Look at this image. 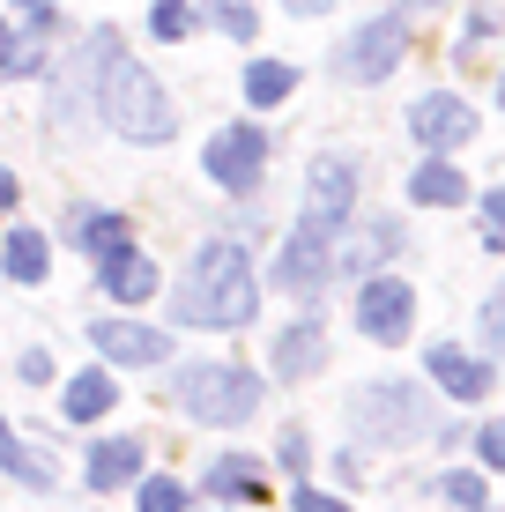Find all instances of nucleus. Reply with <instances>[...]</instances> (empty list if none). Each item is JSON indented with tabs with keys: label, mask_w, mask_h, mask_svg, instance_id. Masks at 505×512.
Returning <instances> with one entry per match:
<instances>
[{
	"label": "nucleus",
	"mask_w": 505,
	"mask_h": 512,
	"mask_svg": "<svg viewBox=\"0 0 505 512\" xmlns=\"http://www.w3.org/2000/svg\"><path fill=\"white\" fill-rule=\"evenodd\" d=\"M179 320L186 327H246L253 320V268L238 238H208L179 282Z\"/></svg>",
	"instance_id": "obj_1"
},
{
	"label": "nucleus",
	"mask_w": 505,
	"mask_h": 512,
	"mask_svg": "<svg viewBox=\"0 0 505 512\" xmlns=\"http://www.w3.org/2000/svg\"><path fill=\"white\" fill-rule=\"evenodd\" d=\"M97 104H104V119H112L127 141H164L171 134V104H164V90L142 75V67L119 52L112 67L97 75Z\"/></svg>",
	"instance_id": "obj_2"
},
{
	"label": "nucleus",
	"mask_w": 505,
	"mask_h": 512,
	"mask_svg": "<svg viewBox=\"0 0 505 512\" xmlns=\"http://www.w3.org/2000/svg\"><path fill=\"white\" fill-rule=\"evenodd\" d=\"M350 423H357L364 446H409V438L431 431V401L416 394L409 379H379L350 401Z\"/></svg>",
	"instance_id": "obj_3"
},
{
	"label": "nucleus",
	"mask_w": 505,
	"mask_h": 512,
	"mask_svg": "<svg viewBox=\"0 0 505 512\" xmlns=\"http://www.w3.org/2000/svg\"><path fill=\"white\" fill-rule=\"evenodd\" d=\"M179 401L194 423H246L260 409V372H246V364H186Z\"/></svg>",
	"instance_id": "obj_4"
},
{
	"label": "nucleus",
	"mask_w": 505,
	"mask_h": 512,
	"mask_svg": "<svg viewBox=\"0 0 505 512\" xmlns=\"http://www.w3.org/2000/svg\"><path fill=\"white\" fill-rule=\"evenodd\" d=\"M260 171H268V134L260 127H216V141H208V179H216L223 193H253Z\"/></svg>",
	"instance_id": "obj_5"
},
{
	"label": "nucleus",
	"mask_w": 505,
	"mask_h": 512,
	"mask_svg": "<svg viewBox=\"0 0 505 512\" xmlns=\"http://www.w3.org/2000/svg\"><path fill=\"white\" fill-rule=\"evenodd\" d=\"M402 52H409L402 23H394V15H372V23H364V30H350V38H342L335 67H342V75H350V82H387Z\"/></svg>",
	"instance_id": "obj_6"
},
{
	"label": "nucleus",
	"mask_w": 505,
	"mask_h": 512,
	"mask_svg": "<svg viewBox=\"0 0 505 512\" xmlns=\"http://www.w3.org/2000/svg\"><path fill=\"white\" fill-rule=\"evenodd\" d=\"M357 327L372 334V342H402V334L416 327V297H409V282L372 275V282L357 290Z\"/></svg>",
	"instance_id": "obj_7"
},
{
	"label": "nucleus",
	"mask_w": 505,
	"mask_h": 512,
	"mask_svg": "<svg viewBox=\"0 0 505 512\" xmlns=\"http://www.w3.org/2000/svg\"><path fill=\"white\" fill-rule=\"evenodd\" d=\"M350 186H357V171L342 164V156H320L312 164V179H305V231H342V216H350Z\"/></svg>",
	"instance_id": "obj_8"
},
{
	"label": "nucleus",
	"mask_w": 505,
	"mask_h": 512,
	"mask_svg": "<svg viewBox=\"0 0 505 512\" xmlns=\"http://www.w3.org/2000/svg\"><path fill=\"white\" fill-rule=\"evenodd\" d=\"M327 275H335V245L298 223V231H290V245L275 253V282H283V290H298V297H312Z\"/></svg>",
	"instance_id": "obj_9"
},
{
	"label": "nucleus",
	"mask_w": 505,
	"mask_h": 512,
	"mask_svg": "<svg viewBox=\"0 0 505 512\" xmlns=\"http://www.w3.org/2000/svg\"><path fill=\"white\" fill-rule=\"evenodd\" d=\"M104 364H171V334L164 327H134V320H97L90 327Z\"/></svg>",
	"instance_id": "obj_10"
},
{
	"label": "nucleus",
	"mask_w": 505,
	"mask_h": 512,
	"mask_svg": "<svg viewBox=\"0 0 505 512\" xmlns=\"http://www.w3.org/2000/svg\"><path fill=\"white\" fill-rule=\"evenodd\" d=\"M409 134L424 141V149H454V141L476 134V112H468L461 97L431 90V97H416V104H409Z\"/></svg>",
	"instance_id": "obj_11"
},
{
	"label": "nucleus",
	"mask_w": 505,
	"mask_h": 512,
	"mask_svg": "<svg viewBox=\"0 0 505 512\" xmlns=\"http://www.w3.org/2000/svg\"><path fill=\"white\" fill-rule=\"evenodd\" d=\"M424 364H431V379H439L454 401H483V394L498 386V372H491V364H476V357H468V349H454V342H439Z\"/></svg>",
	"instance_id": "obj_12"
},
{
	"label": "nucleus",
	"mask_w": 505,
	"mask_h": 512,
	"mask_svg": "<svg viewBox=\"0 0 505 512\" xmlns=\"http://www.w3.org/2000/svg\"><path fill=\"white\" fill-rule=\"evenodd\" d=\"M268 364H275V379H312L327 364V334L312 327V320L283 327V334H275V349H268Z\"/></svg>",
	"instance_id": "obj_13"
},
{
	"label": "nucleus",
	"mask_w": 505,
	"mask_h": 512,
	"mask_svg": "<svg viewBox=\"0 0 505 512\" xmlns=\"http://www.w3.org/2000/svg\"><path fill=\"white\" fill-rule=\"evenodd\" d=\"M104 268V290L119 297V305H142V297H156V260H142L134 245H119V253L97 260Z\"/></svg>",
	"instance_id": "obj_14"
},
{
	"label": "nucleus",
	"mask_w": 505,
	"mask_h": 512,
	"mask_svg": "<svg viewBox=\"0 0 505 512\" xmlns=\"http://www.w3.org/2000/svg\"><path fill=\"white\" fill-rule=\"evenodd\" d=\"M394 245H402V223H394V216L364 223V231H357V238L335 253V275H364V268H379V260L394 253Z\"/></svg>",
	"instance_id": "obj_15"
},
{
	"label": "nucleus",
	"mask_w": 505,
	"mask_h": 512,
	"mask_svg": "<svg viewBox=\"0 0 505 512\" xmlns=\"http://www.w3.org/2000/svg\"><path fill=\"white\" fill-rule=\"evenodd\" d=\"M142 475V438H97L90 446V483L97 490H119Z\"/></svg>",
	"instance_id": "obj_16"
},
{
	"label": "nucleus",
	"mask_w": 505,
	"mask_h": 512,
	"mask_svg": "<svg viewBox=\"0 0 505 512\" xmlns=\"http://www.w3.org/2000/svg\"><path fill=\"white\" fill-rule=\"evenodd\" d=\"M208 498H268V475H260V461H246V453H223V461L208 468Z\"/></svg>",
	"instance_id": "obj_17"
},
{
	"label": "nucleus",
	"mask_w": 505,
	"mask_h": 512,
	"mask_svg": "<svg viewBox=\"0 0 505 512\" xmlns=\"http://www.w3.org/2000/svg\"><path fill=\"white\" fill-rule=\"evenodd\" d=\"M112 401H119L112 372H82L75 386H67V423H97V416H112Z\"/></svg>",
	"instance_id": "obj_18"
},
{
	"label": "nucleus",
	"mask_w": 505,
	"mask_h": 512,
	"mask_svg": "<svg viewBox=\"0 0 505 512\" xmlns=\"http://www.w3.org/2000/svg\"><path fill=\"white\" fill-rule=\"evenodd\" d=\"M0 268H8V282H45L52 253L38 231H8V245H0Z\"/></svg>",
	"instance_id": "obj_19"
},
{
	"label": "nucleus",
	"mask_w": 505,
	"mask_h": 512,
	"mask_svg": "<svg viewBox=\"0 0 505 512\" xmlns=\"http://www.w3.org/2000/svg\"><path fill=\"white\" fill-rule=\"evenodd\" d=\"M0 468H8L23 490H45V483H52V461H45V453H30L23 438L8 431V416H0Z\"/></svg>",
	"instance_id": "obj_20"
},
{
	"label": "nucleus",
	"mask_w": 505,
	"mask_h": 512,
	"mask_svg": "<svg viewBox=\"0 0 505 512\" xmlns=\"http://www.w3.org/2000/svg\"><path fill=\"white\" fill-rule=\"evenodd\" d=\"M409 193H416V201H424V208H454L461 193H468V179H461L454 164H446V156H431V164H424V171H416V179H409Z\"/></svg>",
	"instance_id": "obj_21"
},
{
	"label": "nucleus",
	"mask_w": 505,
	"mask_h": 512,
	"mask_svg": "<svg viewBox=\"0 0 505 512\" xmlns=\"http://www.w3.org/2000/svg\"><path fill=\"white\" fill-rule=\"evenodd\" d=\"M75 238H82V253L104 260V253H119L127 245V223L119 216H97V208H75Z\"/></svg>",
	"instance_id": "obj_22"
},
{
	"label": "nucleus",
	"mask_w": 505,
	"mask_h": 512,
	"mask_svg": "<svg viewBox=\"0 0 505 512\" xmlns=\"http://www.w3.org/2000/svg\"><path fill=\"white\" fill-rule=\"evenodd\" d=\"M290 90H298V67H283V60H253L246 67V97L253 104H283Z\"/></svg>",
	"instance_id": "obj_23"
},
{
	"label": "nucleus",
	"mask_w": 505,
	"mask_h": 512,
	"mask_svg": "<svg viewBox=\"0 0 505 512\" xmlns=\"http://www.w3.org/2000/svg\"><path fill=\"white\" fill-rule=\"evenodd\" d=\"M439 498L461 505V512H483V498H491V490H483L476 468H446V475H439Z\"/></svg>",
	"instance_id": "obj_24"
},
{
	"label": "nucleus",
	"mask_w": 505,
	"mask_h": 512,
	"mask_svg": "<svg viewBox=\"0 0 505 512\" xmlns=\"http://www.w3.org/2000/svg\"><path fill=\"white\" fill-rule=\"evenodd\" d=\"M186 23H194V0H156V8H149L156 38H186Z\"/></svg>",
	"instance_id": "obj_25"
},
{
	"label": "nucleus",
	"mask_w": 505,
	"mask_h": 512,
	"mask_svg": "<svg viewBox=\"0 0 505 512\" xmlns=\"http://www.w3.org/2000/svg\"><path fill=\"white\" fill-rule=\"evenodd\" d=\"M208 15H216L223 30H231V38H253L260 30V15H253V0H208Z\"/></svg>",
	"instance_id": "obj_26"
},
{
	"label": "nucleus",
	"mask_w": 505,
	"mask_h": 512,
	"mask_svg": "<svg viewBox=\"0 0 505 512\" xmlns=\"http://www.w3.org/2000/svg\"><path fill=\"white\" fill-rule=\"evenodd\" d=\"M142 512H186V483H171V475H156V483H142V498H134Z\"/></svg>",
	"instance_id": "obj_27"
},
{
	"label": "nucleus",
	"mask_w": 505,
	"mask_h": 512,
	"mask_svg": "<svg viewBox=\"0 0 505 512\" xmlns=\"http://www.w3.org/2000/svg\"><path fill=\"white\" fill-rule=\"evenodd\" d=\"M483 245H491V253H505V186L483 193Z\"/></svg>",
	"instance_id": "obj_28"
},
{
	"label": "nucleus",
	"mask_w": 505,
	"mask_h": 512,
	"mask_svg": "<svg viewBox=\"0 0 505 512\" xmlns=\"http://www.w3.org/2000/svg\"><path fill=\"white\" fill-rule=\"evenodd\" d=\"M483 342H491V349H505V282L491 290V305H483Z\"/></svg>",
	"instance_id": "obj_29"
},
{
	"label": "nucleus",
	"mask_w": 505,
	"mask_h": 512,
	"mask_svg": "<svg viewBox=\"0 0 505 512\" xmlns=\"http://www.w3.org/2000/svg\"><path fill=\"white\" fill-rule=\"evenodd\" d=\"M476 446H483V461H491V468H505V423H483Z\"/></svg>",
	"instance_id": "obj_30"
},
{
	"label": "nucleus",
	"mask_w": 505,
	"mask_h": 512,
	"mask_svg": "<svg viewBox=\"0 0 505 512\" xmlns=\"http://www.w3.org/2000/svg\"><path fill=\"white\" fill-rule=\"evenodd\" d=\"M15 372H23L30 386H45V379H52V357H45V349H30V357H23V364H15Z\"/></svg>",
	"instance_id": "obj_31"
},
{
	"label": "nucleus",
	"mask_w": 505,
	"mask_h": 512,
	"mask_svg": "<svg viewBox=\"0 0 505 512\" xmlns=\"http://www.w3.org/2000/svg\"><path fill=\"white\" fill-rule=\"evenodd\" d=\"M298 512H350V505L327 498V490H298Z\"/></svg>",
	"instance_id": "obj_32"
},
{
	"label": "nucleus",
	"mask_w": 505,
	"mask_h": 512,
	"mask_svg": "<svg viewBox=\"0 0 505 512\" xmlns=\"http://www.w3.org/2000/svg\"><path fill=\"white\" fill-rule=\"evenodd\" d=\"M305 453H312L305 431H283V468H305Z\"/></svg>",
	"instance_id": "obj_33"
},
{
	"label": "nucleus",
	"mask_w": 505,
	"mask_h": 512,
	"mask_svg": "<svg viewBox=\"0 0 505 512\" xmlns=\"http://www.w3.org/2000/svg\"><path fill=\"white\" fill-rule=\"evenodd\" d=\"M30 8V30H52V0H23Z\"/></svg>",
	"instance_id": "obj_34"
},
{
	"label": "nucleus",
	"mask_w": 505,
	"mask_h": 512,
	"mask_svg": "<svg viewBox=\"0 0 505 512\" xmlns=\"http://www.w3.org/2000/svg\"><path fill=\"white\" fill-rule=\"evenodd\" d=\"M8 67H15V30L0 23V75H8Z\"/></svg>",
	"instance_id": "obj_35"
},
{
	"label": "nucleus",
	"mask_w": 505,
	"mask_h": 512,
	"mask_svg": "<svg viewBox=\"0 0 505 512\" xmlns=\"http://www.w3.org/2000/svg\"><path fill=\"white\" fill-rule=\"evenodd\" d=\"M283 8H290V15H327L335 0H283Z\"/></svg>",
	"instance_id": "obj_36"
},
{
	"label": "nucleus",
	"mask_w": 505,
	"mask_h": 512,
	"mask_svg": "<svg viewBox=\"0 0 505 512\" xmlns=\"http://www.w3.org/2000/svg\"><path fill=\"white\" fill-rule=\"evenodd\" d=\"M8 208H15V179L0 171V216H8Z\"/></svg>",
	"instance_id": "obj_37"
},
{
	"label": "nucleus",
	"mask_w": 505,
	"mask_h": 512,
	"mask_svg": "<svg viewBox=\"0 0 505 512\" xmlns=\"http://www.w3.org/2000/svg\"><path fill=\"white\" fill-rule=\"evenodd\" d=\"M402 8H431V0H402Z\"/></svg>",
	"instance_id": "obj_38"
},
{
	"label": "nucleus",
	"mask_w": 505,
	"mask_h": 512,
	"mask_svg": "<svg viewBox=\"0 0 505 512\" xmlns=\"http://www.w3.org/2000/svg\"><path fill=\"white\" fill-rule=\"evenodd\" d=\"M498 104H505V75H498Z\"/></svg>",
	"instance_id": "obj_39"
}]
</instances>
